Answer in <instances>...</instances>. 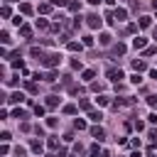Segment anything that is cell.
Returning a JSON list of instances; mask_svg holds the SVG:
<instances>
[{
    "instance_id": "obj_1",
    "label": "cell",
    "mask_w": 157,
    "mask_h": 157,
    "mask_svg": "<svg viewBox=\"0 0 157 157\" xmlns=\"http://www.w3.org/2000/svg\"><path fill=\"white\" fill-rule=\"evenodd\" d=\"M61 59H64V56H61L59 52H52V54H44V59H42V64H44L47 69H56V66L61 64Z\"/></svg>"
},
{
    "instance_id": "obj_2",
    "label": "cell",
    "mask_w": 157,
    "mask_h": 157,
    "mask_svg": "<svg viewBox=\"0 0 157 157\" xmlns=\"http://www.w3.org/2000/svg\"><path fill=\"white\" fill-rule=\"evenodd\" d=\"M86 25H88L91 29H101V27H103V17H101L98 12H91V15L86 17Z\"/></svg>"
},
{
    "instance_id": "obj_3",
    "label": "cell",
    "mask_w": 157,
    "mask_h": 157,
    "mask_svg": "<svg viewBox=\"0 0 157 157\" xmlns=\"http://www.w3.org/2000/svg\"><path fill=\"white\" fill-rule=\"evenodd\" d=\"M105 76H108V81H113V83H118L120 78H125V74H123L120 69H115V66H110V69L105 71Z\"/></svg>"
},
{
    "instance_id": "obj_4",
    "label": "cell",
    "mask_w": 157,
    "mask_h": 157,
    "mask_svg": "<svg viewBox=\"0 0 157 157\" xmlns=\"http://www.w3.org/2000/svg\"><path fill=\"white\" fill-rule=\"evenodd\" d=\"M29 150L39 157V155L44 152V142H42V140H37V137H32V140H29Z\"/></svg>"
},
{
    "instance_id": "obj_5",
    "label": "cell",
    "mask_w": 157,
    "mask_h": 157,
    "mask_svg": "<svg viewBox=\"0 0 157 157\" xmlns=\"http://www.w3.org/2000/svg\"><path fill=\"white\" fill-rule=\"evenodd\" d=\"M91 137H96V142H103V140H105V130H103L101 125H93V128H91Z\"/></svg>"
},
{
    "instance_id": "obj_6",
    "label": "cell",
    "mask_w": 157,
    "mask_h": 157,
    "mask_svg": "<svg viewBox=\"0 0 157 157\" xmlns=\"http://www.w3.org/2000/svg\"><path fill=\"white\" fill-rule=\"evenodd\" d=\"M145 47H147V37L135 34V39H132V49H145Z\"/></svg>"
},
{
    "instance_id": "obj_7",
    "label": "cell",
    "mask_w": 157,
    "mask_h": 157,
    "mask_svg": "<svg viewBox=\"0 0 157 157\" xmlns=\"http://www.w3.org/2000/svg\"><path fill=\"white\" fill-rule=\"evenodd\" d=\"M125 52H128V47H125L123 42H118V44H113V47H110V54H113V56H123Z\"/></svg>"
},
{
    "instance_id": "obj_8",
    "label": "cell",
    "mask_w": 157,
    "mask_h": 157,
    "mask_svg": "<svg viewBox=\"0 0 157 157\" xmlns=\"http://www.w3.org/2000/svg\"><path fill=\"white\" fill-rule=\"evenodd\" d=\"M132 71H137V74L147 71V61L145 59H132Z\"/></svg>"
},
{
    "instance_id": "obj_9",
    "label": "cell",
    "mask_w": 157,
    "mask_h": 157,
    "mask_svg": "<svg viewBox=\"0 0 157 157\" xmlns=\"http://www.w3.org/2000/svg\"><path fill=\"white\" fill-rule=\"evenodd\" d=\"M59 103H61V98H59L56 93H52V96H47V98H44V105H47V108H56Z\"/></svg>"
},
{
    "instance_id": "obj_10",
    "label": "cell",
    "mask_w": 157,
    "mask_h": 157,
    "mask_svg": "<svg viewBox=\"0 0 157 157\" xmlns=\"http://www.w3.org/2000/svg\"><path fill=\"white\" fill-rule=\"evenodd\" d=\"M98 42H101L103 47H110V44H113V34H110V32H101V34H98Z\"/></svg>"
},
{
    "instance_id": "obj_11",
    "label": "cell",
    "mask_w": 157,
    "mask_h": 157,
    "mask_svg": "<svg viewBox=\"0 0 157 157\" xmlns=\"http://www.w3.org/2000/svg\"><path fill=\"white\" fill-rule=\"evenodd\" d=\"M93 78H96V71H93V69H83V71H81V81L93 83Z\"/></svg>"
},
{
    "instance_id": "obj_12",
    "label": "cell",
    "mask_w": 157,
    "mask_h": 157,
    "mask_svg": "<svg viewBox=\"0 0 157 157\" xmlns=\"http://www.w3.org/2000/svg\"><path fill=\"white\" fill-rule=\"evenodd\" d=\"M22 101H27L22 91H15V93H12L10 98H7V103H10V105H15V103H22Z\"/></svg>"
},
{
    "instance_id": "obj_13",
    "label": "cell",
    "mask_w": 157,
    "mask_h": 157,
    "mask_svg": "<svg viewBox=\"0 0 157 157\" xmlns=\"http://www.w3.org/2000/svg\"><path fill=\"white\" fill-rule=\"evenodd\" d=\"M47 147H49L52 152H56V150H59V137H56V135H47Z\"/></svg>"
},
{
    "instance_id": "obj_14",
    "label": "cell",
    "mask_w": 157,
    "mask_h": 157,
    "mask_svg": "<svg viewBox=\"0 0 157 157\" xmlns=\"http://www.w3.org/2000/svg\"><path fill=\"white\" fill-rule=\"evenodd\" d=\"M113 12H115V20L118 22H125L128 20V10L125 7H113Z\"/></svg>"
},
{
    "instance_id": "obj_15",
    "label": "cell",
    "mask_w": 157,
    "mask_h": 157,
    "mask_svg": "<svg viewBox=\"0 0 157 157\" xmlns=\"http://www.w3.org/2000/svg\"><path fill=\"white\" fill-rule=\"evenodd\" d=\"M20 37H22V39H32V27H29V25H22V27H20Z\"/></svg>"
},
{
    "instance_id": "obj_16",
    "label": "cell",
    "mask_w": 157,
    "mask_h": 157,
    "mask_svg": "<svg viewBox=\"0 0 157 157\" xmlns=\"http://www.w3.org/2000/svg\"><path fill=\"white\" fill-rule=\"evenodd\" d=\"M76 110H78V105H74V103H66V105L61 108L64 115H76Z\"/></svg>"
},
{
    "instance_id": "obj_17",
    "label": "cell",
    "mask_w": 157,
    "mask_h": 157,
    "mask_svg": "<svg viewBox=\"0 0 157 157\" xmlns=\"http://www.w3.org/2000/svg\"><path fill=\"white\" fill-rule=\"evenodd\" d=\"M12 118H17V120H27V110H25V108H12Z\"/></svg>"
},
{
    "instance_id": "obj_18",
    "label": "cell",
    "mask_w": 157,
    "mask_h": 157,
    "mask_svg": "<svg viewBox=\"0 0 157 157\" xmlns=\"http://www.w3.org/2000/svg\"><path fill=\"white\" fill-rule=\"evenodd\" d=\"M52 7H54L52 2H42V5L37 7V12H39V15H49V12H52Z\"/></svg>"
},
{
    "instance_id": "obj_19",
    "label": "cell",
    "mask_w": 157,
    "mask_h": 157,
    "mask_svg": "<svg viewBox=\"0 0 157 157\" xmlns=\"http://www.w3.org/2000/svg\"><path fill=\"white\" fill-rule=\"evenodd\" d=\"M32 12H34V7L29 2H20V15H32Z\"/></svg>"
},
{
    "instance_id": "obj_20",
    "label": "cell",
    "mask_w": 157,
    "mask_h": 157,
    "mask_svg": "<svg viewBox=\"0 0 157 157\" xmlns=\"http://www.w3.org/2000/svg\"><path fill=\"white\" fill-rule=\"evenodd\" d=\"M96 103H98V105H113V101H110V96H105V93H101V96L96 98Z\"/></svg>"
},
{
    "instance_id": "obj_21",
    "label": "cell",
    "mask_w": 157,
    "mask_h": 157,
    "mask_svg": "<svg viewBox=\"0 0 157 157\" xmlns=\"http://www.w3.org/2000/svg\"><path fill=\"white\" fill-rule=\"evenodd\" d=\"M88 118H91L93 123H101V120H103V113H101V110H93V108H91V110H88Z\"/></svg>"
},
{
    "instance_id": "obj_22",
    "label": "cell",
    "mask_w": 157,
    "mask_h": 157,
    "mask_svg": "<svg viewBox=\"0 0 157 157\" xmlns=\"http://www.w3.org/2000/svg\"><path fill=\"white\" fill-rule=\"evenodd\" d=\"M66 47H69V52H81L83 42H66Z\"/></svg>"
},
{
    "instance_id": "obj_23",
    "label": "cell",
    "mask_w": 157,
    "mask_h": 157,
    "mask_svg": "<svg viewBox=\"0 0 157 157\" xmlns=\"http://www.w3.org/2000/svg\"><path fill=\"white\" fill-rule=\"evenodd\" d=\"M81 10V0H69V12H78Z\"/></svg>"
},
{
    "instance_id": "obj_24",
    "label": "cell",
    "mask_w": 157,
    "mask_h": 157,
    "mask_svg": "<svg viewBox=\"0 0 157 157\" xmlns=\"http://www.w3.org/2000/svg\"><path fill=\"white\" fill-rule=\"evenodd\" d=\"M137 25H140V27H150V25H152V17H150V15H142V17L137 20Z\"/></svg>"
},
{
    "instance_id": "obj_25",
    "label": "cell",
    "mask_w": 157,
    "mask_h": 157,
    "mask_svg": "<svg viewBox=\"0 0 157 157\" xmlns=\"http://www.w3.org/2000/svg\"><path fill=\"white\" fill-rule=\"evenodd\" d=\"M34 27H37V29H49V27H52V25H49V22H47V20H44V17H39V20H37V22H34Z\"/></svg>"
},
{
    "instance_id": "obj_26",
    "label": "cell",
    "mask_w": 157,
    "mask_h": 157,
    "mask_svg": "<svg viewBox=\"0 0 157 157\" xmlns=\"http://www.w3.org/2000/svg\"><path fill=\"white\" fill-rule=\"evenodd\" d=\"M56 78H59V71H56V69H52V71H49V74L44 76V81H49V83H54Z\"/></svg>"
},
{
    "instance_id": "obj_27",
    "label": "cell",
    "mask_w": 157,
    "mask_h": 157,
    "mask_svg": "<svg viewBox=\"0 0 157 157\" xmlns=\"http://www.w3.org/2000/svg\"><path fill=\"white\" fill-rule=\"evenodd\" d=\"M29 54H32L34 59H44V52H42L39 47H32V49H29Z\"/></svg>"
},
{
    "instance_id": "obj_28",
    "label": "cell",
    "mask_w": 157,
    "mask_h": 157,
    "mask_svg": "<svg viewBox=\"0 0 157 157\" xmlns=\"http://www.w3.org/2000/svg\"><path fill=\"white\" fill-rule=\"evenodd\" d=\"M155 54H157V47H150V44H147V47L142 49V56H155Z\"/></svg>"
},
{
    "instance_id": "obj_29",
    "label": "cell",
    "mask_w": 157,
    "mask_h": 157,
    "mask_svg": "<svg viewBox=\"0 0 157 157\" xmlns=\"http://www.w3.org/2000/svg\"><path fill=\"white\" fill-rule=\"evenodd\" d=\"M78 108L88 113V110H91V101H88V98H81V101H78Z\"/></svg>"
},
{
    "instance_id": "obj_30",
    "label": "cell",
    "mask_w": 157,
    "mask_h": 157,
    "mask_svg": "<svg viewBox=\"0 0 157 157\" xmlns=\"http://www.w3.org/2000/svg\"><path fill=\"white\" fill-rule=\"evenodd\" d=\"M44 113H47V105H39V103H37V105H34V115H37V118H44Z\"/></svg>"
},
{
    "instance_id": "obj_31",
    "label": "cell",
    "mask_w": 157,
    "mask_h": 157,
    "mask_svg": "<svg viewBox=\"0 0 157 157\" xmlns=\"http://www.w3.org/2000/svg\"><path fill=\"white\" fill-rule=\"evenodd\" d=\"M74 128H76V130H86L88 125H86V120H83V118H76V120H74Z\"/></svg>"
},
{
    "instance_id": "obj_32",
    "label": "cell",
    "mask_w": 157,
    "mask_h": 157,
    "mask_svg": "<svg viewBox=\"0 0 157 157\" xmlns=\"http://www.w3.org/2000/svg\"><path fill=\"white\" fill-rule=\"evenodd\" d=\"M71 69H74V71H83V64H81V59H71Z\"/></svg>"
},
{
    "instance_id": "obj_33",
    "label": "cell",
    "mask_w": 157,
    "mask_h": 157,
    "mask_svg": "<svg viewBox=\"0 0 157 157\" xmlns=\"http://www.w3.org/2000/svg\"><path fill=\"white\" fill-rule=\"evenodd\" d=\"M0 15H2V20H7V17L12 15V10H10V5H2V10H0Z\"/></svg>"
},
{
    "instance_id": "obj_34",
    "label": "cell",
    "mask_w": 157,
    "mask_h": 157,
    "mask_svg": "<svg viewBox=\"0 0 157 157\" xmlns=\"http://www.w3.org/2000/svg\"><path fill=\"white\" fill-rule=\"evenodd\" d=\"M147 140H150V142H157V130H155V128L147 130Z\"/></svg>"
},
{
    "instance_id": "obj_35",
    "label": "cell",
    "mask_w": 157,
    "mask_h": 157,
    "mask_svg": "<svg viewBox=\"0 0 157 157\" xmlns=\"http://www.w3.org/2000/svg\"><path fill=\"white\" fill-rule=\"evenodd\" d=\"M12 25H15V27H22V25H25L22 15H15V17H12Z\"/></svg>"
},
{
    "instance_id": "obj_36",
    "label": "cell",
    "mask_w": 157,
    "mask_h": 157,
    "mask_svg": "<svg viewBox=\"0 0 157 157\" xmlns=\"http://www.w3.org/2000/svg\"><path fill=\"white\" fill-rule=\"evenodd\" d=\"M137 27H140V25H135V22H130V25L125 27V32H128V34H135V32H137Z\"/></svg>"
},
{
    "instance_id": "obj_37",
    "label": "cell",
    "mask_w": 157,
    "mask_h": 157,
    "mask_svg": "<svg viewBox=\"0 0 157 157\" xmlns=\"http://www.w3.org/2000/svg\"><path fill=\"white\" fill-rule=\"evenodd\" d=\"M81 42H83V47H93V42H96V39H93L91 34H86V37H83Z\"/></svg>"
},
{
    "instance_id": "obj_38",
    "label": "cell",
    "mask_w": 157,
    "mask_h": 157,
    "mask_svg": "<svg viewBox=\"0 0 157 157\" xmlns=\"http://www.w3.org/2000/svg\"><path fill=\"white\" fill-rule=\"evenodd\" d=\"M130 81H132V83H135V86H140V83H142V76H140V74H137V71H135V74H132V76H130Z\"/></svg>"
},
{
    "instance_id": "obj_39",
    "label": "cell",
    "mask_w": 157,
    "mask_h": 157,
    "mask_svg": "<svg viewBox=\"0 0 157 157\" xmlns=\"http://www.w3.org/2000/svg\"><path fill=\"white\" fill-rule=\"evenodd\" d=\"M145 101H147V105H150V108H157V96H147Z\"/></svg>"
},
{
    "instance_id": "obj_40",
    "label": "cell",
    "mask_w": 157,
    "mask_h": 157,
    "mask_svg": "<svg viewBox=\"0 0 157 157\" xmlns=\"http://www.w3.org/2000/svg\"><path fill=\"white\" fill-rule=\"evenodd\" d=\"M54 7H69V0H52Z\"/></svg>"
},
{
    "instance_id": "obj_41",
    "label": "cell",
    "mask_w": 157,
    "mask_h": 157,
    "mask_svg": "<svg viewBox=\"0 0 157 157\" xmlns=\"http://www.w3.org/2000/svg\"><path fill=\"white\" fill-rule=\"evenodd\" d=\"M132 125H135V130H137V132H140V130H145V123H142V120H137V118L132 120Z\"/></svg>"
},
{
    "instance_id": "obj_42",
    "label": "cell",
    "mask_w": 157,
    "mask_h": 157,
    "mask_svg": "<svg viewBox=\"0 0 157 157\" xmlns=\"http://www.w3.org/2000/svg\"><path fill=\"white\" fill-rule=\"evenodd\" d=\"M25 155H27V150H25V147H20V145H17V147H15V157H25Z\"/></svg>"
},
{
    "instance_id": "obj_43",
    "label": "cell",
    "mask_w": 157,
    "mask_h": 157,
    "mask_svg": "<svg viewBox=\"0 0 157 157\" xmlns=\"http://www.w3.org/2000/svg\"><path fill=\"white\" fill-rule=\"evenodd\" d=\"M147 123H150V125H157V113H155V110L147 115Z\"/></svg>"
},
{
    "instance_id": "obj_44",
    "label": "cell",
    "mask_w": 157,
    "mask_h": 157,
    "mask_svg": "<svg viewBox=\"0 0 157 157\" xmlns=\"http://www.w3.org/2000/svg\"><path fill=\"white\" fill-rule=\"evenodd\" d=\"M0 42H2V44H10V34H7V32H0Z\"/></svg>"
},
{
    "instance_id": "obj_45",
    "label": "cell",
    "mask_w": 157,
    "mask_h": 157,
    "mask_svg": "<svg viewBox=\"0 0 157 157\" xmlns=\"http://www.w3.org/2000/svg\"><path fill=\"white\" fill-rule=\"evenodd\" d=\"M12 69H25V61H22V59H15V61H12Z\"/></svg>"
},
{
    "instance_id": "obj_46",
    "label": "cell",
    "mask_w": 157,
    "mask_h": 157,
    "mask_svg": "<svg viewBox=\"0 0 157 157\" xmlns=\"http://www.w3.org/2000/svg\"><path fill=\"white\" fill-rule=\"evenodd\" d=\"M61 83H64V86H71V74H64V76H61Z\"/></svg>"
},
{
    "instance_id": "obj_47",
    "label": "cell",
    "mask_w": 157,
    "mask_h": 157,
    "mask_svg": "<svg viewBox=\"0 0 157 157\" xmlns=\"http://www.w3.org/2000/svg\"><path fill=\"white\" fill-rule=\"evenodd\" d=\"M47 128H56V118H54V115L47 118Z\"/></svg>"
},
{
    "instance_id": "obj_48",
    "label": "cell",
    "mask_w": 157,
    "mask_h": 157,
    "mask_svg": "<svg viewBox=\"0 0 157 157\" xmlns=\"http://www.w3.org/2000/svg\"><path fill=\"white\" fill-rule=\"evenodd\" d=\"M0 155H2V157H7V155H10V147H7V142H2V147H0Z\"/></svg>"
},
{
    "instance_id": "obj_49",
    "label": "cell",
    "mask_w": 157,
    "mask_h": 157,
    "mask_svg": "<svg viewBox=\"0 0 157 157\" xmlns=\"http://www.w3.org/2000/svg\"><path fill=\"white\" fill-rule=\"evenodd\" d=\"M69 93H81V86H76V83H71V86H69Z\"/></svg>"
},
{
    "instance_id": "obj_50",
    "label": "cell",
    "mask_w": 157,
    "mask_h": 157,
    "mask_svg": "<svg viewBox=\"0 0 157 157\" xmlns=\"http://www.w3.org/2000/svg\"><path fill=\"white\" fill-rule=\"evenodd\" d=\"M10 137H12V135H10L7 130H5V132H0V140H2V142H10Z\"/></svg>"
},
{
    "instance_id": "obj_51",
    "label": "cell",
    "mask_w": 157,
    "mask_h": 157,
    "mask_svg": "<svg viewBox=\"0 0 157 157\" xmlns=\"http://www.w3.org/2000/svg\"><path fill=\"white\" fill-rule=\"evenodd\" d=\"M34 132H37L39 137H44V128H42V125H34Z\"/></svg>"
},
{
    "instance_id": "obj_52",
    "label": "cell",
    "mask_w": 157,
    "mask_h": 157,
    "mask_svg": "<svg viewBox=\"0 0 157 157\" xmlns=\"http://www.w3.org/2000/svg\"><path fill=\"white\" fill-rule=\"evenodd\" d=\"M27 91L29 93H37V83H27Z\"/></svg>"
},
{
    "instance_id": "obj_53",
    "label": "cell",
    "mask_w": 157,
    "mask_h": 157,
    "mask_svg": "<svg viewBox=\"0 0 157 157\" xmlns=\"http://www.w3.org/2000/svg\"><path fill=\"white\" fill-rule=\"evenodd\" d=\"M150 78H155V81H157V69H150Z\"/></svg>"
},
{
    "instance_id": "obj_54",
    "label": "cell",
    "mask_w": 157,
    "mask_h": 157,
    "mask_svg": "<svg viewBox=\"0 0 157 157\" xmlns=\"http://www.w3.org/2000/svg\"><path fill=\"white\" fill-rule=\"evenodd\" d=\"M86 2H88V5H101L103 0H86Z\"/></svg>"
},
{
    "instance_id": "obj_55",
    "label": "cell",
    "mask_w": 157,
    "mask_h": 157,
    "mask_svg": "<svg viewBox=\"0 0 157 157\" xmlns=\"http://www.w3.org/2000/svg\"><path fill=\"white\" fill-rule=\"evenodd\" d=\"M152 39L157 42V27H152Z\"/></svg>"
},
{
    "instance_id": "obj_56",
    "label": "cell",
    "mask_w": 157,
    "mask_h": 157,
    "mask_svg": "<svg viewBox=\"0 0 157 157\" xmlns=\"http://www.w3.org/2000/svg\"><path fill=\"white\" fill-rule=\"evenodd\" d=\"M7 2H20V0H7Z\"/></svg>"
},
{
    "instance_id": "obj_57",
    "label": "cell",
    "mask_w": 157,
    "mask_h": 157,
    "mask_svg": "<svg viewBox=\"0 0 157 157\" xmlns=\"http://www.w3.org/2000/svg\"><path fill=\"white\" fill-rule=\"evenodd\" d=\"M69 157H74V155H69Z\"/></svg>"
},
{
    "instance_id": "obj_58",
    "label": "cell",
    "mask_w": 157,
    "mask_h": 157,
    "mask_svg": "<svg viewBox=\"0 0 157 157\" xmlns=\"http://www.w3.org/2000/svg\"><path fill=\"white\" fill-rule=\"evenodd\" d=\"M125 2H128V0H125Z\"/></svg>"
}]
</instances>
